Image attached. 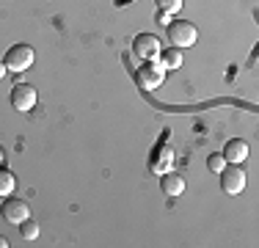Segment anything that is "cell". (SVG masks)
<instances>
[{"instance_id":"cell-11","label":"cell","mask_w":259,"mask_h":248,"mask_svg":"<svg viewBox=\"0 0 259 248\" xmlns=\"http://www.w3.org/2000/svg\"><path fill=\"white\" fill-rule=\"evenodd\" d=\"M14 188H17V177L11 174L9 169H0V196H11L14 193Z\"/></svg>"},{"instance_id":"cell-6","label":"cell","mask_w":259,"mask_h":248,"mask_svg":"<svg viewBox=\"0 0 259 248\" xmlns=\"http://www.w3.org/2000/svg\"><path fill=\"white\" fill-rule=\"evenodd\" d=\"M0 215H3V221L20 226L22 221L30 218V207H28V201H22V198H6L3 207H0Z\"/></svg>"},{"instance_id":"cell-9","label":"cell","mask_w":259,"mask_h":248,"mask_svg":"<svg viewBox=\"0 0 259 248\" xmlns=\"http://www.w3.org/2000/svg\"><path fill=\"white\" fill-rule=\"evenodd\" d=\"M160 190H163L165 196H180L185 190V179L180 174H163V177H160Z\"/></svg>"},{"instance_id":"cell-16","label":"cell","mask_w":259,"mask_h":248,"mask_svg":"<svg viewBox=\"0 0 259 248\" xmlns=\"http://www.w3.org/2000/svg\"><path fill=\"white\" fill-rule=\"evenodd\" d=\"M6 72H9V69H6V64H3V61H0V80L6 77Z\"/></svg>"},{"instance_id":"cell-7","label":"cell","mask_w":259,"mask_h":248,"mask_svg":"<svg viewBox=\"0 0 259 248\" xmlns=\"http://www.w3.org/2000/svg\"><path fill=\"white\" fill-rule=\"evenodd\" d=\"M221 188L226 190V193H243L245 188V171L240 169V163H232L226 166L224 171H221Z\"/></svg>"},{"instance_id":"cell-10","label":"cell","mask_w":259,"mask_h":248,"mask_svg":"<svg viewBox=\"0 0 259 248\" xmlns=\"http://www.w3.org/2000/svg\"><path fill=\"white\" fill-rule=\"evenodd\" d=\"M160 64H163L165 72H168V69H180V66H182V53H180V47L163 50V53H160Z\"/></svg>"},{"instance_id":"cell-17","label":"cell","mask_w":259,"mask_h":248,"mask_svg":"<svg viewBox=\"0 0 259 248\" xmlns=\"http://www.w3.org/2000/svg\"><path fill=\"white\" fill-rule=\"evenodd\" d=\"M0 248H9V240H6L3 234H0Z\"/></svg>"},{"instance_id":"cell-18","label":"cell","mask_w":259,"mask_h":248,"mask_svg":"<svg viewBox=\"0 0 259 248\" xmlns=\"http://www.w3.org/2000/svg\"><path fill=\"white\" fill-rule=\"evenodd\" d=\"M0 160H3V149H0Z\"/></svg>"},{"instance_id":"cell-13","label":"cell","mask_w":259,"mask_h":248,"mask_svg":"<svg viewBox=\"0 0 259 248\" xmlns=\"http://www.w3.org/2000/svg\"><path fill=\"white\" fill-rule=\"evenodd\" d=\"M207 169L212 171V174H221L226 169V160H224V154H209L207 157Z\"/></svg>"},{"instance_id":"cell-5","label":"cell","mask_w":259,"mask_h":248,"mask_svg":"<svg viewBox=\"0 0 259 248\" xmlns=\"http://www.w3.org/2000/svg\"><path fill=\"white\" fill-rule=\"evenodd\" d=\"M33 105H36V89L30 83H17L11 89V108L14 110L28 113V110H33Z\"/></svg>"},{"instance_id":"cell-1","label":"cell","mask_w":259,"mask_h":248,"mask_svg":"<svg viewBox=\"0 0 259 248\" xmlns=\"http://www.w3.org/2000/svg\"><path fill=\"white\" fill-rule=\"evenodd\" d=\"M163 80H165V69H163L160 61H144V64L135 69V83H138V89H144V91L160 89Z\"/></svg>"},{"instance_id":"cell-15","label":"cell","mask_w":259,"mask_h":248,"mask_svg":"<svg viewBox=\"0 0 259 248\" xmlns=\"http://www.w3.org/2000/svg\"><path fill=\"white\" fill-rule=\"evenodd\" d=\"M157 20H160V25H168V22H171V17L165 14V11H160V17H157Z\"/></svg>"},{"instance_id":"cell-4","label":"cell","mask_w":259,"mask_h":248,"mask_svg":"<svg viewBox=\"0 0 259 248\" xmlns=\"http://www.w3.org/2000/svg\"><path fill=\"white\" fill-rule=\"evenodd\" d=\"M133 53L141 61H155L160 55V39L155 33H138L133 39Z\"/></svg>"},{"instance_id":"cell-8","label":"cell","mask_w":259,"mask_h":248,"mask_svg":"<svg viewBox=\"0 0 259 248\" xmlns=\"http://www.w3.org/2000/svg\"><path fill=\"white\" fill-rule=\"evenodd\" d=\"M221 154H224L226 163H243V160L248 157V144H245L243 138H232V141H226V146Z\"/></svg>"},{"instance_id":"cell-2","label":"cell","mask_w":259,"mask_h":248,"mask_svg":"<svg viewBox=\"0 0 259 248\" xmlns=\"http://www.w3.org/2000/svg\"><path fill=\"white\" fill-rule=\"evenodd\" d=\"M165 30H168V42L174 47H193L196 42H199V30H196L193 22L188 20H171L165 25Z\"/></svg>"},{"instance_id":"cell-14","label":"cell","mask_w":259,"mask_h":248,"mask_svg":"<svg viewBox=\"0 0 259 248\" xmlns=\"http://www.w3.org/2000/svg\"><path fill=\"white\" fill-rule=\"evenodd\" d=\"M155 3H157V9H160V11H165V14H174V11H180V9H182L185 0H155Z\"/></svg>"},{"instance_id":"cell-3","label":"cell","mask_w":259,"mask_h":248,"mask_svg":"<svg viewBox=\"0 0 259 248\" xmlns=\"http://www.w3.org/2000/svg\"><path fill=\"white\" fill-rule=\"evenodd\" d=\"M33 58H36L33 47H28V45H11L9 53H6V58H3V64H6V69H11V72H25V69L33 66Z\"/></svg>"},{"instance_id":"cell-12","label":"cell","mask_w":259,"mask_h":248,"mask_svg":"<svg viewBox=\"0 0 259 248\" xmlns=\"http://www.w3.org/2000/svg\"><path fill=\"white\" fill-rule=\"evenodd\" d=\"M20 234H22V240H36V237H39V223H36V221H22L20 223Z\"/></svg>"}]
</instances>
